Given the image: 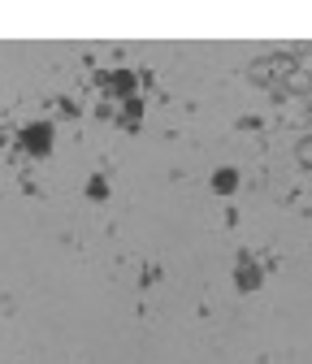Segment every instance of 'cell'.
Listing matches in <instances>:
<instances>
[{
    "label": "cell",
    "instance_id": "6da1fadb",
    "mask_svg": "<svg viewBox=\"0 0 312 364\" xmlns=\"http://www.w3.org/2000/svg\"><path fill=\"white\" fill-rule=\"evenodd\" d=\"M295 156H299V165H303V169H312V134H303V139H299Z\"/></svg>",
    "mask_w": 312,
    "mask_h": 364
}]
</instances>
